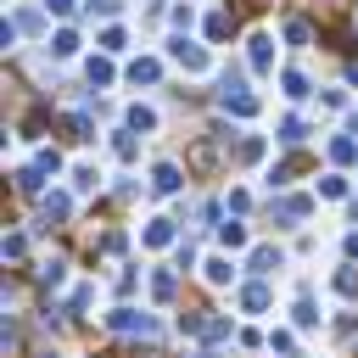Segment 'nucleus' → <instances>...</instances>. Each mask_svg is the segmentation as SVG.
<instances>
[{
  "instance_id": "obj_16",
  "label": "nucleus",
  "mask_w": 358,
  "mask_h": 358,
  "mask_svg": "<svg viewBox=\"0 0 358 358\" xmlns=\"http://www.w3.org/2000/svg\"><path fill=\"white\" fill-rule=\"evenodd\" d=\"M45 218H67V196H62V190L45 196Z\"/></svg>"
},
{
  "instance_id": "obj_10",
  "label": "nucleus",
  "mask_w": 358,
  "mask_h": 358,
  "mask_svg": "<svg viewBox=\"0 0 358 358\" xmlns=\"http://www.w3.org/2000/svg\"><path fill=\"white\" fill-rule=\"evenodd\" d=\"M151 185H157V190H162V196H168V190H179V168H173V162H162V168H157V179H151Z\"/></svg>"
},
{
  "instance_id": "obj_1",
  "label": "nucleus",
  "mask_w": 358,
  "mask_h": 358,
  "mask_svg": "<svg viewBox=\"0 0 358 358\" xmlns=\"http://www.w3.org/2000/svg\"><path fill=\"white\" fill-rule=\"evenodd\" d=\"M168 50H173V62H179L185 73H207V67H213V56H207L201 45H190V39H173Z\"/></svg>"
},
{
  "instance_id": "obj_4",
  "label": "nucleus",
  "mask_w": 358,
  "mask_h": 358,
  "mask_svg": "<svg viewBox=\"0 0 358 358\" xmlns=\"http://www.w3.org/2000/svg\"><path fill=\"white\" fill-rule=\"evenodd\" d=\"M106 324H112V330H151V319H145V313H134V308H117Z\"/></svg>"
},
{
  "instance_id": "obj_23",
  "label": "nucleus",
  "mask_w": 358,
  "mask_h": 358,
  "mask_svg": "<svg viewBox=\"0 0 358 358\" xmlns=\"http://www.w3.org/2000/svg\"><path fill=\"white\" fill-rule=\"evenodd\" d=\"M90 84H112V67L106 62H90Z\"/></svg>"
},
{
  "instance_id": "obj_18",
  "label": "nucleus",
  "mask_w": 358,
  "mask_h": 358,
  "mask_svg": "<svg viewBox=\"0 0 358 358\" xmlns=\"http://www.w3.org/2000/svg\"><path fill=\"white\" fill-rule=\"evenodd\" d=\"M123 45H129L123 28H106V34H101V50H123Z\"/></svg>"
},
{
  "instance_id": "obj_5",
  "label": "nucleus",
  "mask_w": 358,
  "mask_h": 358,
  "mask_svg": "<svg viewBox=\"0 0 358 358\" xmlns=\"http://www.w3.org/2000/svg\"><path fill=\"white\" fill-rule=\"evenodd\" d=\"M157 73H162V67H157L151 56H140V62H129V78H134V84H157Z\"/></svg>"
},
{
  "instance_id": "obj_8",
  "label": "nucleus",
  "mask_w": 358,
  "mask_h": 358,
  "mask_svg": "<svg viewBox=\"0 0 358 358\" xmlns=\"http://www.w3.org/2000/svg\"><path fill=\"white\" fill-rule=\"evenodd\" d=\"M246 263H252L257 274H268V268H280V252H274V246H257V252H252Z\"/></svg>"
},
{
  "instance_id": "obj_21",
  "label": "nucleus",
  "mask_w": 358,
  "mask_h": 358,
  "mask_svg": "<svg viewBox=\"0 0 358 358\" xmlns=\"http://www.w3.org/2000/svg\"><path fill=\"white\" fill-rule=\"evenodd\" d=\"M341 190H347V179H341V173H330V179H319V196H341Z\"/></svg>"
},
{
  "instance_id": "obj_20",
  "label": "nucleus",
  "mask_w": 358,
  "mask_h": 358,
  "mask_svg": "<svg viewBox=\"0 0 358 358\" xmlns=\"http://www.w3.org/2000/svg\"><path fill=\"white\" fill-rule=\"evenodd\" d=\"M280 84H285V95H308V78H302V73H285Z\"/></svg>"
},
{
  "instance_id": "obj_22",
  "label": "nucleus",
  "mask_w": 358,
  "mask_h": 358,
  "mask_svg": "<svg viewBox=\"0 0 358 358\" xmlns=\"http://www.w3.org/2000/svg\"><path fill=\"white\" fill-rule=\"evenodd\" d=\"M268 347H274V352H296V341H291V330H274V336H268Z\"/></svg>"
},
{
  "instance_id": "obj_6",
  "label": "nucleus",
  "mask_w": 358,
  "mask_h": 358,
  "mask_svg": "<svg viewBox=\"0 0 358 358\" xmlns=\"http://www.w3.org/2000/svg\"><path fill=\"white\" fill-rule=\"evenodd\" d=\"M168 241H173V224L168 218H151L145 224V246H168Z\"/></svg>"
},
{
  "instance_id": "obj_9",
  "label": "nucleus",
  "mask_w": 358,
  "mask_h": 358,
  "mask_svg": "<svg viewBox=\"0 0 358 358\" xmlns=\"http://www.w3.org/2000/svg\"><path fill=\"white\" fill-rule=\"evenodd\" d=\"M201 274H207L213 285H224V280L235 274V263H229V257H207V268H201Z\"/></svg>"
},
{
  "instance_id": "obj_14",
  "label": "nucleus",
  "mask_w": 358,
  "mask_h": 358,
  "mask_svg": "<svg viewBox=\"0 0 358 358\" xmlns=\"http://www.w3.org/2000/svg\"><path fill=\"white\" fill-rule=\"evenodd\" d=\"M296 324H302V330H308V324H319V308H313L308 296H296Z\"/></svg>"
},
{
  "instance_id": "obj_24",
  "label": "nucleus",
  "mask_w": 358,
  "mask_h": 358,
  "mask_svg": "<svg viewBox=\"0 0 358 358\" xmlns=\"http://www.w3.org/2000/svg\"><path fill=\"white\" fill-rule=\"evenodd\" d=\"M347 252H352V257H358V235H352V241H347Z\"/></svg>"
},
{
  "instance_id": "obj_7",
  "label": "nucleus",
  "mask_w": 358,
  "mask_h": 358,
  "mask_svg": "<svg viewBox=\"0 0 358 358\" xmlns=\"http://www.w3.org/2000/svg\"><path fill=\"white\" fill-rule=\"evenodd\" d=\"M241 308H246V313H263V308H268V285H246V291H241Z\"/></svg>"
},
{
  "instance_id": "obj_12",
  "label": "nucleus",
  "mask_w": 358,
  "mask_h": 358,
  "mask_svg": "<svg viewBox=\"0 0 358 358\" xmlns=\"http://www.w3.org/2000/svg\"><path fill=\"white\" fill-rule=\"evenodd\" d=\"M302 134H308V123H302V117H285V123H280V140H291V145H296Z\"/></svg>"
},
{
  "instance_id": "obj_3",
  "label": "nucleus",
  "mask_w": 358,
  "mask_h": 358,
  "mask_svg": "<svg viewBox=\"0 0 358 358\" xmlns=\"http://www.w3.org/2000/svg\"><path fill=\"white\" fill-rule=\"evenodd\" d=\"M224 112H235V117H252V112H257V95H246V90H224Z\"/></svg>"
},
{
  "instance_id": "obj_2",
  "label": "nucleus",
  "mask_w": 358,
  "mask_h": 358,
  "mask_svg": "<svg viewBox=\"0 0 358 358\" xmlns=\"http://www.w3.org/2000/svg\"><path fill=\"white\" fill-rule=\"evenodd\" d=\"M252 67H257V73L274 67V39H268V34H252Z\"/></svg>"
},
{
  "instance_id": "obj_17",
  "label": "nucleus",
  "mask_w": 358,
  "mask_h": 358,
  "mask_svg": "<svg viewBox=\"0 0 358 358\" xmlns=\"http://www.w3.org/2000/svg\"><path fill=\"white\" fill-rule=\"evenodd\" d=\"M280 213H285V218H308V196H291V201H280Z\"/></svg>"
},
{
  "instance_id": "obj_15",
  "label": "nucleus",
  "mask_w": 358,
  "mask_h": 358,
  "mask_svg": "<svg viewBox=\"0 0 358 358\" xmlns=\"http://www.w3.org/2000/svg\"><path fill=\"white\" fill-rule=\"evenodd\" d=\"M95 179H101V173H95V168H90V162H78V168H73V185H78V190H90V185H95Z\"/></svg>"
},
{
  "instance_id": "obj_13",
  "label": "nucleus",
  "mask_w": 358,
  "mask_h": 358,
  "mask_svg": "<svg viewBox=\"0 0 358 358\" xmlns=\"http://www.w3.org/2000/svg\"><path fill=\"white\" fill-rule=\"evenodd\" d=\"M151 296L168 302V296H173V274H151Z\"/></svg>"
},
{
  "instance_id": "obj_11",
  "label": "nucleus",
  "mask_w": 358,
  "mask_h": 358,
  "mask_svg": "<svg viewBox=\"0 0 358 358\" xmlns=\"http://www.w3.org/2000/svg\"><path fill=\"white\" fill-rule=\"evenodd\" d=\"M129 129H157V112L151 106H129Z\"/></svg>"
},
{
  "instance_id": "obj_19",
  "label": "nucleus",
  "mask_w": 358,
  "mask_h": 358,
  "mask_svg": "<svg viewBox=\"0 0 358 358\" xmlns=\"http://www.w3.org/2000/svg\"><path fill=\"white\" fill-rule=\"evenodd\" d=\"M50 50H56V56H73V50H78V39H73V34H56V39H50Z\"/></svg>"
}]
</instances>
